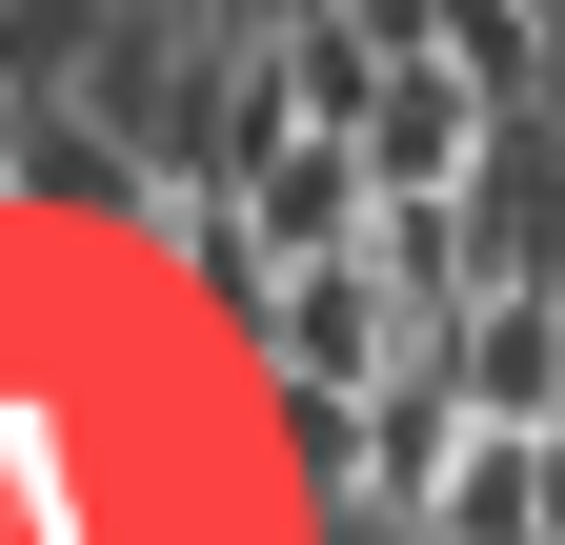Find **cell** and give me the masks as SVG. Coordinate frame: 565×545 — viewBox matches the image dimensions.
<instances>
[{"label": "cell", "instance_id": "1", "mask_svg": "<svg viewBox=\"0 0 565 545\" xmlns=\"http://www.w3.org/2000/svg\"><path fill=\"white\" fill-rule=\"evenodd\" d=\"M282 464H303V485H343V464H364V404H323V384H282Z\"/></svg>", "mask_w": 565, "mask_h": 545}]
</instances>
